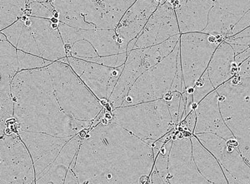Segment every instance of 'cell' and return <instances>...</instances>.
Returning <instances> with one entry per match:
<instances>
[{"label": "cell", "mask_w": 250, "mask_h": 184, "mask_svg": "<svg viewBox=\"0 0 250 184\" xmlns=\"http://www.w3.org/2000/svg\"><path fill=\"white\" fill-rule=\"evenodd\" d=\"M110 113L109 122L120 125L151 146L174 126L164 99L114 108Z\"/></svg>", "instance_id": "4"}, {"label": "cell", "mask_w": 250, "mask_h": 184, "mask_svg": "<svg viewBox=\"0 0 250 184\" xmlns=\"http://www.w3.org/2000/svg\"><path fill=\"white\" fill-rule=\"evenodd\" d=\"M239 20L233 14L222 9L214 1L212 9L208 14L207 27L202 33L227 38L233 27L239 23Z\"/></svg>", "instance_id": "22"}, {"label": "cell", "mask_w": 250, "mask_h": 184, "mask_svg": "<svg viewBox=\"0 0 250 184\" xmlns=\"http://www.w3.org/2000/svg\"><path fill=\"white\" fill-rule=\"evenodd\" d=\"M180 34L175 10L165 3L151 15L145 27L137 38L135 48H145L160 44Z\"/></svg>", "instance_id": "12"}, {"label": "cell", "mask_w": 250, "mask_h": 184, "mask_svg": "<svg viewBox=\"0 0 250 184\" xmlns=\"http://www.w3.org/2000/svg\"><path fill=\"white\" fill-rule=\"evenodd\" d=\"M249 26H250V10H249L243 16L241 20H239V23L235 24V26L232 29L230 34H229V35L227 38L233 37L236 34H239V32L244 30L245 28H248Z\"/></svg>", "instance_id": "35"}, {"label": "cell", "mask_w": 250, "mask_h": 184, "mask_svg": "<svg viewBox=\"0 0 250 184\" xmlns=\"http://www.w3.org/2000/svg\"><path fill=\"white\" fill-rule=\"evenodd\" d=\"M83 40L91 43L99 56L120 54L115 29H84Z\"/></svg>", "instance_id": "21"}, {"label": "cell", "mask_w": 250, "mask_h": 184, "mask_svg": "<svg viewBox=\"0 0 250 184\" xmlns=\"http://www.w3.org/2000/svg\"><path fill=\"white\" fill-rule=\"evenodd\" d=\"M161 0H136L117 26L120 54L127 53L128 43L140 36L151 15L159 8Z\"/></svg>", "instance_id": "13"}, {"label": "cell", "mask_w": 250, "mask_h": 184, "mask_svg": "<svg viewBox=\"0 0 250 184\" xmlns=\"http://www.w3.org/2000/svg\"><path fill=\"white\" fill-rule=\"evenodd\" d=\"M179 42L169 55L145 71L134 82L121 107L164 99L170 93L177 71Z\"/></svg>", "instance_id": "5"}, {"label": "cell", "mask_w": 250, "mask_h": 184, "mask_svg": "<svg viewBox=\"0 0 250 184\" xmlns=\"http://www.w3.org/2000/svg\"><path fill=\"white\" fill-rule=\"evenodd\" d=\"M100 0H53L50 3L58 13H74L82 15L92 25L100 24L102 20Z\"/></svg>", "instance_id": "19"}, {"label": "cell", "mask_w": 250, "mask_h": 184, "mask_svg": "<svg viewBox=\"0 0 250 184\" xmlns=\"http://www.w3.org/2000/svg\"><path fill=\"white\" fill-rule=\"evenodd\" d=\"M215 2L239 20L250 10V0H215Z\"/></svg>", "instance_id": "30"}, {"label": "cell", "mask_w": 250, "mask_h": 184, "mask_svg": "<svg viewBox=\"0 0 250 184\" xmlns=\"http://www.w3.org/2000/svg\"><path fill=\"white\" fill-rule=\"evenodd\" d=\"M11 94L19 131L66 138L77 135L94 123L72 119L64 113L47 67L19 72L12 81Z\"/></svg>", "instance_id": "2"}, {"label": "cell", "mask_w": 250, "mask_h": 184, "mask_svg": "<svg viewBox=\"0 0 250 184\" xmlns=\"http://www.w3.org/2000/svg\"><path fill=\"white\" fill-rule=\"evenodd\" d=\"M102 121L85 133L72 171L80 184H144L150 179L154 149L120 125Z\"/></svg>", "instance_id": "1"}, {"label": "cell", "mask_w": 250, "mask_h": 184, "mask_svg": "<svg viewBox=\"0 0 250 184\" xmlns=\"http://www.w3.org/2000/svg\"><path fill=\"white\" fill-rule=\"evenodd\" d=\"M136 0H100L103 16L97 29H116L120 21Z\"/></svg>", "instance_id": "23"}, {"label": "cell", "mask_w": 250, "mask_h": 184, "mask_svg": "<svg viewBox=\"0 0 250 184\" xmlns=\"http://www.w3.org/2000/svg\"><path fill=\"white\" fill-rule=\"evenodd\" d=\"M214 1H215V0H214Z\"/></svg>", "instance_id": "38"}, {"label": "cell", "mask_w": 250, "mask_h": 184, "mask_svg": "<svg viewBox=\"0 0 250 184\" xmlns=\"http://www.w3.org/2000/svg\"><path fill=\"white\" fill-rule=\"evenodd\" d=\"M56 10H51L46 7L43 3L38 2L36 0H29L25 15L32 17L42 18L52 20L55 18Z\"/></svg>", "instance_id": "32"}, {"label": "cell", "mask_w": 250, "mask_h": 184, "mask_svg": "<svg viewBox=\"0 0 250 184\" xmlns=\"http://www.w3.org/2000/svg\"><path fill=\"white\" fill-rule=\"evenodd\" d=\"M225 38L205 33L180 35L179 54L185 88H193L207 70L211 58Z\"/></svg>", "instance_id": "6"}, {"label": "cell", "mask_w": 250, "mask_h": 184, "mask_svg": "<svg viewBox=\"0 0 250 184\" xmlns=\"http://www.w3.org/2000/svg\"><path fill=\"white\" fill-rule=\"evenodd\" d=\"M23 21L34 35L41 58L52 62L68 63V54L59 31L58 19H42L23 15Z\"/></svg>", "instance_id": "9"}, {"label": "cell", "mask_w": 250, "mask_h": 184, "mask_svg": "<svg viewBox=\"0 0 250 184\" xmlns=\"http://www.w3.org/2000/svg\"><path fill=\"white\" fill-rule=\"evenodd\" d=\"M1 49V78L13 80L19 73L17 48L7 40L4 34H0Z\"/></svg>", "instance_id": "24"}, {"label": "cell", "mask_w": 250, "mask_h": 184, "mask_svg": "<svg viewBox=\"0 0 250 184\" xmlns=\"http://www.w3.org/2000/svg\"><path fill=\"white\" fill-rule=\"evenodd\" d=\"M233 37H250V26H249L248 28H245V29H244V30H242L241 32H239V34H236V35H234Z\"/></svg>", "instance_id": "36"}, {"label": "cell", "mask_w": 250, "mask_h": 184, "mask_svg": "<svg viewBox=\"0 0 250 184\" xmlns=\"http://www.w3.org/2000/svg\"><path fill=\"white\" fill-rule=\"evenodd\" d=\"M214 89L215 88L213 87V83L211 82L208 72L206 70L193 86V102L199 104L208 94H210Z\"/></svg>", "instance_id": "31"}, {"label": "cell", "mask_w": 250, "mask_h": 184, "mask_svg": "<svg viewBox=\"0 0 250 184\" xmlns=\"http://www.w3.org/2000/svg\"><path fill=\"white\" fill-rule=\"evenodd\" d=\"M68 56L73 57L78 60H86L99 56L95 48L91 43L85 40H80L75 42L68 51Z\"/></svg>", "instance_id": "29"}, {"label": "cell", "mask_w": 250, "mask_h": 184, "mask_svg": "<svg viewBox=\"0 0 250 184\" xmlns=\"http://www.w3.org/2000/svg\"><path fill=\"white\" fill-rule=\"evenodd\" d=\"M59 31L62 37V42L64 43L67 54L68 51L74 45L75 42L83 40V31L84 29L80 28H73L70 26L67 25L65 23H59Z\"/></svg>", "instance_id": "28"}, {"label": "cell", "mask_w": 250, "mask_h": 184, "mask_svg": "<svg viewBox=\"0 0 250 184\" xmlns=\"http://www.w3.org/2000/svg\"><path fill=\"white\" fill-rule=\"evenodd\" d=\"M127 54L128 56L125 68L108 99V102L111 105L112 110L122 106L134 82L145 71L147 70L144 64L145 53L143 48H135Z\"/></svg>", "instance_id": "15"}, {"label": "cell", "mask_w": 250, "mask_h": 184, "mask_svg": "<svg viewBox=\"0 0 250 184\" xmlns=\"http://www.w3.org/2000/svg\"><path fill=\"white\" fill-rule=\"evenodd\" d=\"M0 146V184H36L34 162L20 137L3 134Z\"/></svg>", "instance_id": "7"}, {"label": "cell", "mask_w": 250, "mask_h": 184, "mask_svg": "<svg viewBox=\"0 0 250 184\" xmlns=\"http://www.w3.org/2000/svg\"><path fill=\"white\" fill-rule=\"evenodd\" d=\"M224 41L230 44L235 53V56L250 48V37L225 38Z\"/></svg>", "instance_id": "34"}, {"label": "cell", "mask_w": 250, "mask_h": 184, "mask_svg": "<svg viewBox=\"0 0 250 184\" xmlns=\"http://www.w3.org/2000/svg\"><path fill=\"white\" fill-rule=\"evenodd\" d=\"M239 69V65L235 62V53L233 48L225 41L220 42L207 68L214 88H219L220 85L235 76Z\"/></svg>", "instance_id": "17"}, {"label": "cell", "mask_w": 250, "mask_h": 184, "mask_svg": "<svg viewBox=\"0 0 250 184\" xmlns=\"http://www.w3.org/2000/svg\"><path fill=\"white\" fill-rule=\"evenodd\" d=\"M29 0H1L0 29L3 30L25 15Z\"/></svg>", "instance_id": "26"}, {"label": "cell", "mask_w": 250, "mask_h": 184, "mask_svg": "<svg viewBox=\"0 0 250 184\" xmlns=\"http://www.w3.org/2000/svg\"><path fill=\"white\" fill-rule=\"evenodd\" d=\"M190 139L193 146V158L200 173L209 183L227 184L223 168L216 158L203 147L195 135Z\"/></svg>", "instance_id": "18"}, {"label": "cell", "mask_w": 250, "mask_h": 184, "mask_svg": "<svg viewBox=\"0 0 250 184\" xmlns=\"http://www.w3.org/2000/svg\"><path fill=\"white\" fill-rule=\"evenodd\" d=\"M83 131L72 137L67 142L54 163L46 170L43 176L36 181V184H64L66 176L68 171L71 169L72 164L80 150L83 138L85 135V133L83 135Z\"/></svg>", "instance_id": "16"}, {"label": "cell", "mask_w": 250, "mask_h": 184, "mask_svg": "<svg viewBox=\"0 0 250 184\" xmlns=\"http://www.w3.org/2000/svg\"><path fill=\"white\" fill-rule=\"evenodd\" d=\"M68 63L100 102H108L125 68H110L69 56Z\"/></svg>", "instance_id": "8"}, {"label": "cell", "mask_w": 250, "mask_h": 184, "mask_svg": "<svg viewBox=\"0 0 250 184\" xmlns=\"http://www.w3.org/2000/svg\"><path fill=\"white\" fill-rule=\"evenodd\" d=\"M19 136L24 143L31 155L36 181L50 167L62 147L72 138H60L47 133L26 131H19Z\"/></svg>", "instance_id": "10"}, {"label": "cell", "mask_w": 250, "mask_h": 184, "mask_svg": "<svg viewBox=\"0 0 250 184\" xmlns=\"http://www.w3.org/2000/svg\"><path fill=\"white\" fill-rule=\"evenodd\" d=\"M38 2H40V3H45V2H51L53 0H36Z\"/></svg>", "instance_id": "37"}, {"label": "cell", "mask_w": 250, "mask_h": 184, "mask_svg": "<svg viewBox=\"0 0 250 184\" xmlns=\"http://www.w3.org/2000/svg\"><path fill=\"white\" fill-rule=\"evenodd\" d=\"M54 94L60 107L72 119L94 121L104 110L97 99L68 63L53 62L48 65Z\"/></svg>", "instance_id": "3"}, {"label": "cell", "mask_w": 250, "mask_h": 184, "mask_svg": "<svg viewBox=\"0 0 250 184\" xmlns=\"http://www.w3.org/2000/svg\"><path fill=\"white\" fill-rule=\"evenodd\" d=\"M128 54H114V55H108V56H98L93 59H88L86 61L88 62H96L101 65L107 66L110 68H119L124 66L126 62Z\"/></svg>", "instance_id": "33"}, {"label": "cell", "mask_w": 250, "mask_h": 184, "mask_svg": "<svg viewBox=\"0 0 250 184\" xmlns=\"http://www.w3.org/2000/svg\"><path fill=\"white\" fill-rule=\"evenodd\" d=\"M214 0H179L175 13L180 34L202 33Z\"/></svg>", "instance_id": "14"}, {"label": "cell", "mask_w": 250, "mask_h": 184, "mask_svg": "<svg viewBox=\"0 0 250 184\" xmlns=\"http://www.w3.org/2000/svg\"><path fill=\"white\" fill-rule=\"evenodd\" d=\"M180 35L181 34L175 35L160 44L143 48L145 53L144 64L145 68L148 69L154 67L169 55L179 43Z\"/></svg>", "instance_id": "25"}, {"label": "cell", "mask_w": 250, "mask_h": 184, "mask_svg": "<svg viewBox=\"0 0 250 184\" xmlns=\"http://www.w3.org/2000/svg\"><path fill=\"white\" fill-rule=\"evenodd\" d=\"M7 40L18 50L41 57L34 35L29 26L21 18L8 28L1 30Z\"/></svg>", "instance_id": "20"}, {"label": "cell", "mask_w": 250, "mask_h": 184, "mask_svg": "<svg viewBox=\"0 0 250 184\" xmlns=\"http://www.w3.org/2000/svg\"><path fill=\"white\" fill-rule=\"evenodd\" d=\"M168 184H209L199 173L193 158L191 139L173 140L168 156Z\"/></svg>", "instance_id": "11"}, {"label": "cell", "mask_w": 250, "mask_h": 184, "mask_svg": "<svg viewBox=\"0 0 250 184\" xmlns=\"http://www.w3.org/2000/svg\"><path fill=\"white\" fill-rule=\"evenodd\" d=\"M18 62H19V72L23 70H30L35 68H44L51 64L52 61L46 60L41 57L28 54L25 52L18 50Z\"/></svg>", "instance_id": "27"}]
</instances>
